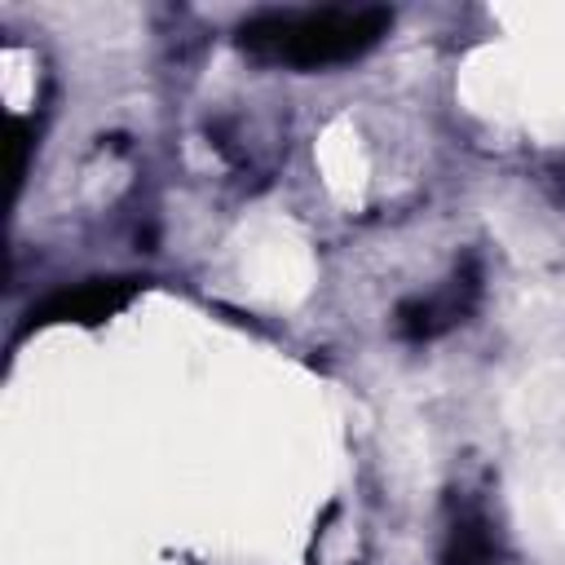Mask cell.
<instances>
[{"mask_svg":"<svg viewBox=\"0 0 565 565\" xmlns=\"http://www.w3.org/2000/svg\"><path fill=\"white\" fill-rule=\"evenodd\" d=\"M388 9H274L247 18L238 26V44L265 62L313 71L362 57L388 31Z\"/></svg>","mask_w":565,"mask_h":565,"instance_id":"1","label":"cell"},{"mask_svg":"<svg viewBox=\"0 0 565 565\" xmlns=\"http://www.w3.org/2000/svg\"><path fill=\"white\" fill-rule=\"evenodd\" d=\"M137 287H141L137 278H88L79 287H62L49 300H40V305L26 309L22 331L53 327V322H102V318L119 313L137 296Z\"/></svg>","mask_w":565,"mask_h":565,"instance_id":"2","label":"cell"},{"mask_svg":"<svg viewBox=\"0 0 565 565\" xmlns=\"http://www.w3.org/2000/svg\"><path fill=\"white\" fill-rule=\"evenodd\" d=\"M477 300V274H463L455 278L441 296H428V300H406L397 309V331L406 340H433L441 331H450L455 322H463V313L472 309Z\"/></svg>","mask_w":565,"mask_h":565,"instance_id":"3","label":"cell"},{"mask_svg":"<svg viewBox=\"0 0 565 565\" xmlns=\"http://www.w3.org/2000/svg\"><path fill=\"white\" fill-rule=\"evenodd\" d=\"M441 561L446 565H494L499 561V534H494V525L481 508H463L450 521Z\"/></svg>","mask_w":565,"mask_h":565,"instance_id":"4","label":"cell"},{"mask_svg":"<svg viewBox=\"0 0 565 565\" xmlns=\"http://www.w3.org/2000/svg\"><path fill=\"white\" fill-rule=\"evenodd\" d=\"M26 150H31V132H26V124H22V119H13V128H9V177H13V185H22Z\"/></svg>","mask_w":565,"mask_h":565,"instance_id":"5","label":"cell"}]
</instances>
